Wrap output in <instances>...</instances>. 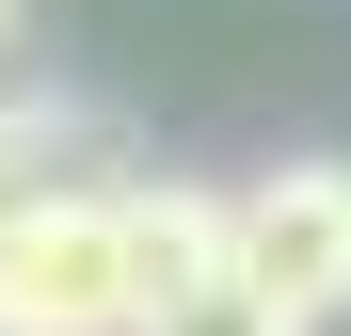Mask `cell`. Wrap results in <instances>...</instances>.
Here are the masks:
<instances>
[{
  "mask_svg": "<svg viewBox=\"0 0 351 336\" xmlns=\"http://www.w3.org/2000/svg\"><path fill=\"white\" fill-rule=\"evenodd\" d=\"M0 336H144L128 177L112 192H32L16 224H0Z\"/></svg>",
  "mask_w": 351,
  "mask_h": 336,
  "instance_id": "obj_1",
  "label": "cell"
},
{
  "mask_svg": "<svg viewBox=\"0 0 351 336\" xmlns=\"http://www.w3.org/2000/svg\"><path fill=\"white\" fill-rule=\"evenodd\" d=\"M223 272L287 320L351 304V160H271V177L223 192Z\"/></svg>",
  "mask_w": 351,
  "mask_h": 336,
  "instance_id": "obj_2",
  "label": "cell"
},
{
  "mask_svg": "<svg viewBox=\"0 0 351 336\" xmlns=\"http://www.w3.org/2000/svg\"><path fill=\"white\" fill-rule=\"evenodd\" d=\"M128 256H144V320L192 304V289H223V192H192V177H128Z\"/></svg>",
  "mask_w": 351,
  "mask_h": 336,
  "instance_id": "obj_4",
  "label": "cell"
},
{
  "mask_svg": "<svg viewBox=\"0 0 351 336\" xmlns=\"http://www.w3.org/2000/svg\"><path fill=\"white\" fill-rule=\"evenodd\" d=\"M32 65V0H0V80H16Z\"/></svg>",
  "mask_w": 351,
  "mask_h": 336,
  "instance_id": "obj_6",
  "label": "cell"
},
{
  "mask_svg": "<svg viewBox=\"0 0 351 336\" xmlns=\"http://www.w3.org/2000/svg\"><path fill=\"white\" fill-rule=\"evenodd\" d=\"M32 192H112V112L48 96V80H0V224Z\"/></svg>",
  "mask_w": 351,
  "mask_h": 336,
  "instance_id": "obj_3",
  "label": "cell"
},
{
  "mask_svg": "<svg viewBox=\"0 0 351 336\" xmlns=\"http://www.w3.org/2000/svg\"><path fill=\"white\" fill-rule=\"evenodd\" d=\"M144 336H319V320H287V304H256L240 272H223V289H192V304H160Z\"/></svg>",
  "mask_w": 351,
  "mask_h": 336,
  "instance_id": "obj_5",
  "label": "cell"
}]
</instances>
